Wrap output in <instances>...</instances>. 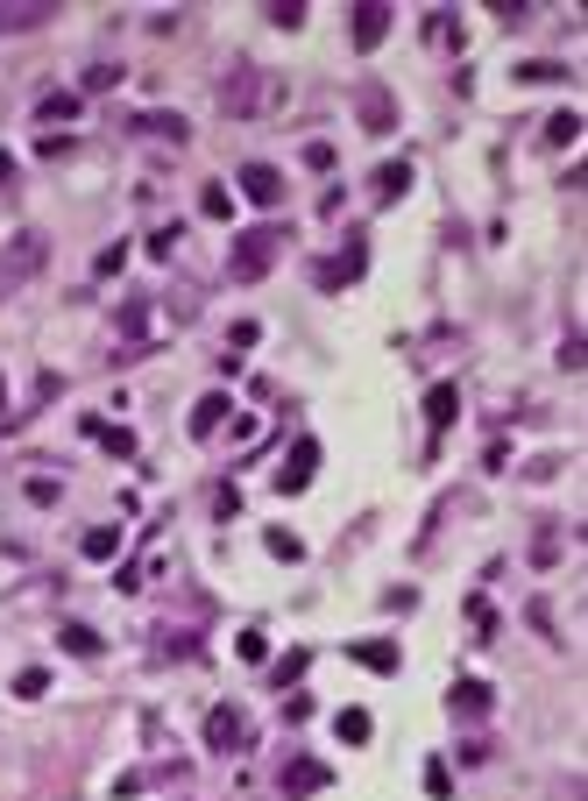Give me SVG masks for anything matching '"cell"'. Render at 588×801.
Here are the masks:
<instances>
[{
  "instance_id": "cell-1",
  "label": "cell",
  "mask_w": 588,
  "mask_h": 801,
  "mask_svg": "<svg viewBox=\"0 0 588 801\" xmlns=\"http://www.w3.org/2000/svg\"><path fill=\"white\" fill-rule=\"evenodd\" d=\"M284 242H291V234H284L277 220H256V227H241V234H234V249H227V277H234V284H263V277L277 270Z\"/></svg>"
},
{
  "instance_id": "cell-2",
  "label": "cell",
  "mask_w": 588,
  "mask_h": 801,
  "mask_svg": "<svg viewBox=\"0 0 588 801\" xmlns=\"http://www.w3.org/2000/svg\"><path fill=\"white\" fill-rule=\"evenodd\" d=\"M270 100H277V86L263 78V64H256V57H234V71L220 78V107H227L234 121H256Z\"/></svg>"
},
{
  "instance_id": "cell-3",
  "label": "cell",
  "mask_w": 588,
  "mask_h": 801,
  "mask_svg": "<svg viewBox=\"0 0 588 801\" xmlns=\"http://www.w3.org/2000/svg\"><path fill=\"white\" fill-rule=\"evenodd\" d=\"M206 745L213 752H248L256 745V724H248L234 702H220V709H206Z\"/></svg>"
},
{
  "instance_id": "cell-4",
  "label": "cell",
  "mask_w": 588,
  "mask_h": 801,
  "mask_svg": "<svg viewBox=\"0 0 588 801\" xmlns=\"http://www.w3.org/2000/svg\"><path fill=\"white\" fill-rule=\"evenodd\" d=\"M355 114H362V128H369V135H390V128H397V100H390V86L362 78V86H355Z\"/></svg>"
},
{
  "instance_id": "cell-5",
  "label": "cell",
  "mask_w": 588,
  "mask_h": 801,
  "mask_svg": "<svg viewBox=\"0 0 588 801\" xmlns=\"http://www.w3.org/2000/svg\"><path fill=\"white\" fill-rule=\"evenodd\" d=\"M362 270H369V249H362V234H355V242L333 256V263H319V270H312V284H319V291H348Z\"/></svg>"
},
{
  "instance_id": "cell-6",
  "label": "cell",
  "mask_w": 588,
  "mask_h": 801,
  "mask_svg": "<svg viewBox=\"0 0 588 801\" xmlns=\"http://www.w3.org/2000/svg\"><path fill=\"white\" fill-rule=\"evenodd\" d=\"M411 178H418L411 156H390V164H376V178H369V199H376V206H397V199L411 192Z\"/></svg>"
},
{
  "instance_id": "cell-7",
  "label": "cell",
  "mask_w": 588,
  "mask_h": 801,
  "mask_svg": "<svg viewBox=\"0 0 588 801\" xmlns=\"http://www.w3.org/2000/svg\"><path fill=\"white\" fill-rule=\"evenodd\" d=\"M312 468H319V440H298V447L284 454V468H277V490H284V497H298V490L312 483Z\"/></svg>"
},
{
  "instance_id": "cell-8",
  "label": "cell",
  "mask_w": 588,
  "mask_h": 801,
  "mask_svg": "<svg viewBox=\"0 0 588 801\" xmlns=\"http://www.w3.org/2000/svg\"><path fill=\"white\" fill-rule=\"evenodd\" d=\"M390 22H397V15H390V0H362V8H355V50L369 57V50L390 36Z\"/></svg>"
},
{
  "instance_id": "cell-9",
  "label": "cell",
  "mask_w": 588,
  "mask_h": 801,
  "mask_svg": "<svg viewBox=\"0 0 588 801\" xmlns=\"http://www.w3.org/2000/svg\"><path fill=\"white\" fill-rule=\"evenodd\" d=\"M241 192L256 206H284V171L277 164H241Z\"/></svg>"
},
{
  "instance_id": "cell-10",
  "label": "cell",
  "mask_w": 588,
  "mask_h": 801,
  "mask_svg": "<svg viewBox=\"0 0 588 801\" xmlns=\"http://www.w3.org/2000/svg\"><path fill=\"white\" fill-rule=\"evenodd\" d=\"M319 787H333V766H319V759H291V766H284V794H291V801H305V794H319Z\"/></svg>"
},
{
  "instance_id": "cell-11",
  "label": "cell",
  "mask_w": 588,
  "mask_h": 801,
  "mask_svg": "<svg viewBox=\"0 0 588 801\" xmlns=\"http://www.w3.org/2000/svg\"><path fill=\"white\" fill-rule=\"evenodd\" d=\"M227 412H234V397H227V390H206L199 405H192V440H213V433L227 426Z\"/></svg>"
},
{
  "instance_id": "cell-12",
  "label": "cell",
  "mask_w": 588,
  "mask_h": 801,
  "mask_svg": "<svg viewBox=\"0 0 588 801\" xmlns=\"http://www.w3.org/2000/svg\"><path fill=\"white\" fill-rule=\"evenodd\" d=\"M454 412H461V383H433V390H426V426H433V440L454 426Z\"/></svg>"
},
{
  "instance_id": "cell-13",
  "label": "cell",
  "mask_w": 588,
  "mask_h": 801,
  "mask_svg": "<svg viewBox=\"0 0 588 801\" xmlns=\"http://www.w3.org/2000/svg\"><path fill=\"white\" fill-rule=\"evenodd\" d=\"M78 114H86V100H78V93H43V100H36L43 135H57V128H64V121H78Z\"/></svg>"
},
{
  "instance_id": "cell-14",
  "label": "cell",
  "mask_w": 588,
  "mask_h": 801,
  "mask_svg": "<svg viewBox=\"0 0 588 801\" xmlns=\"http://www.w3.org/2000/svg\"><path fill=\"white\" fill-rule=\"evenodd\" d=\"M57 15V0H22V8H0V36H15V29H43Z\"/></svg>"
},
{
  "instance_id": "cell-15",
  "label": "cell",
  "mask_w": 588,
  "mask_h": 801,
  "mask_svg": "<svg viewBox=\"0 0 588 801\" xmlns=\"http://www.w3.org/2000/svg\"><path fill=\"white\" fill-rule=\"evenodd\" d=\"M128 128H135V135H163V142H185V135H192V128H185V114H156V107H149V114H135Z\"/></svg>"
},
{
  "instance_id": "cell-16",
  "label": "cell",
  "mask_w": 588,
  "mask_h": 801,
  "mask_svg": "<svg viewBox=\"0 0 588 801\" xmlns=\"http://www.w3.org/2000/svg\"><path fill=\"white\" fill-rule=\"evenodd\" d=\"M355 660H362L369 674H397V638H362Z\"/></svg>"
},
{
  "instance_id": "cell-17",
  "label": "cell",
  "mask_w": 588,
  "mask_h": 801,
  "mask_svg": "<svg viewBox=\"0 0 588 801\" xmlns=\"http://www.w3.org/2000/svg\"><path fill=\"white\" fill-rule=\"evenodd\" d=\"M36 263H43V234H22V242H15V256H8V284L36 277Z\"/></svg>"
},
{
  "instance_id": "cell-18",
  "label": "cell",
  "mask_w": 588,
  "mask_h": 801,
  "mask_svg": "<svg viewBox=\"0 0 588 801\" xmlns=\"http://www.w3.org/2000/svg\"><path fill=\"white\" fill-rule=\"evenodd\" d=\"M567 142H581V107L546 114V149H567Z\"/></svg>"
},
{
  "instance_id": "cell-19",
  "label": "cell",
  "mask_w": 588,
  "mask_h": 801,
  "mask_svg": "<svg viewBox=\"0 0 588 801\" xmlns=\"http://www.w3.org/2000/svg\"><path fill=\"white\" fill-rule=\"evenodd\" d=\"M86 433H93V440H100V447H107L114 461H128V454H135V433H128V426H107V419H86Z\"/></svg>"
},
{
  "instance_id": "cell-20",
  "label": "cell",
  "mask_w": 588,
  "mask_h": 801,
  "mask_svg": "<svg viewBox=\"0 0 588 801\" xmlns=\"http://www.w3.org/2000/svg\"><path fill=\"white\" fill-rule=\"evenodd\" d=\"M447 709H454V716H482V709H489V681H454Z\"/></svg>"
},
{
  "instance_id": "cell-21",
  "label": "cell",
  "mask_w": 588,
  "mask_h": 801,
  "mask_svg": "<svg viewBox=\"0 0 588 801\" xmlns=\"http://www.w3.org/2000/svg\"><path fill=\"white\" fill-rule=\"evenodd\" d=\"M369 709H341V716H333V738H341V745H369Z\"/></svg>"
},
{
  "instance_id": "cell-22",
  "label": "cell",
  "mask_w": 588,
  "mask_h": 801,
  "mask_svg": "<svg viewBox=\"0 0 588 801\" xmlns=\"http://www.w3.org/2000/svg\"><path fill=\"white\" fill-rule=\"evenodd\" d=\"M57 638H64V646H71L78 660H100V631H93V624H64Z\"/></svg>"
},
{
  "instance_id": "cell-23",
  "label": "cell",
  "mask_w": 588,
  "mask_h": 801,
  "mask_svg": "<svg viewBox=\"0 0 588 801\" xmlns=\"http://www.w3.org/2000/svg\"><path fill=\"white\" fill-rule=\"evenodd\" d=\"M78 546H86V560H107V553H121V525H93Z\"/></svg>"
},
{
  "instance_id": "cell-24",
  "label": "cell",
  "mask_w": 588,
  "mask_h": 801,
  "mask_svg": "<svg viewBox=\"0 0 588 801\" xmlns=\"http://www.w3.org/2000/svg\"><path fill=\"white\" fill-rule=\"evenodd\" d=\"M263 546H270L277 560H291V568L305 560V539H298V532H284V525H270V532H263Z\"/></svg>"
},
{
  "instance_id": "cell-25",
  "label": "cell",
  "mask_w": 588,
  "mask_h": 801,
  "mask_svg": "<svg viewBox=\"0 0 588 801\" xmlns=\"http://www.w3.org/2000/svg\"><path fill=\"white\" fill-rule=\"evenodd\" d=\"M305 660H312V653H305V646H291V653H284V660H270V688H291V681H298V674H305Z\"/></svg>"
},
{
  "instance_id": "cell-26",
  "label": "cell",
  "mask_w": 588,
  "mask_h": 801,
  "mask_svg": "<svg viewBox=\"0 0 588 801\" xmlns=\"http://www.w3.org/2000/svg\"><path fill=\"white\" fill-rule=\"evenodd\" d=\"M518 78H525V86H553V78H567V64L539 57V64H518Z\"/></svg>"
},
{
  "instance_id": "cell-27",
  "label": "cell",
  "mask_w": 588,
  "mask_h": 801,
  "mask_svg": "<svg viewBox=\"0 0 588 801\" xmlns=\"http://www.w3.org/2000/svg\"><path fill=\"white\" fill-rule=\"evenodd\" d=\"M199 213H206V220H227V213H234L227 185H206V192H199Z\"/></svg>"
},
{
  "instance_id": "cell-28",
  "label": "cell",
  "mask_w": 588,
  "mask_h": 801,
  "mask_svg": "<svg viewBox=\"0 0 588 801\" xmlns=\"http://www.w3.org/2000/svg\"><path fill=\"white\" fill-rule=\"evenodd\" d=\"M468 624H475V638H496V610H489V596H468Z\"/></svg>"
},
{
  "instance_id": "cell-29",
  "label": "cell",
  "mask_w": 588,
  "mask_h": 801,
  "mask_svg": "<svg viewBox=\"0 0 588 801\" xmlns=\"http://www.w3.org/2000/svg\"><path fill=\"white\" fill-rule=\"evenodd\" d=\"M43 688H50L43 667H22V674H15V695H22V702H43Z\"/></svg>"
},
{
  "instance_id": "cell-30",
  "label": "cell",
  "mask_w": 588,
  "mask_h": 801,
  "mask_svg": "<svg viewBox=\"0 0 588 801\" xmlns=\"http://www.w3.org/2000/svg\"><path fill=\"white\" fill-rule=\"evenodd\" d=\"M121 263H128V242H114V249H100V256H93V277H121Z\"/></svg>"
},
{
  "instance_id": "cell-31",
  "label": "cell",
  "mask_w": 588,
  "mask_h": 801,
  "mask_svg": "<svg viewBox=\"0 0 588 801\" xmlns=\"http://www.w3.org/2000/svg\"><path fill=\"white\" fill-rule=\"evenodd\" d=\"M234 653H241V660H270V638H263V631H241Z\"/></svg>"
},
{
  "instance_id": "cell-32",
  "label": "cell",
  "mask_w": 588,
  "mask_h": 801,
  "mask_svg": "<svg viewBox=\"0 0 588 801\" xmlns=\"http://www.w3.org/2000/svg\"><path fill=\"white\" fill-rule=\"evenodd\" d=\"M581 362H588V341H581V334H567V341H560V369H574V376H581Z\"/></svg>"
},
{
  "instance_id": "cell-33",
  "label": "cell",
  "mask_w": 588,
  "mask_h": 801,
  "mask_svg": "<svg viewBox=\"0 0 588 801\" xmlns=\"http://www.w3.org/2000/svg\"><path fill=\"white\" fill-rule=\"evenodd\" d=\"M213 518H241V490H234V483L213 490Z\"/></svg>"
},
{
  "instance_id": "cell-34",
  "label": "cell",
  "mask_w": 588,
  "mask_h": 801,
  "mask_svg": "<svg viewBox=\"0 0 588 801\" xmlns=\"http://www.w3.org/2000/svg\"><path fill=\"white\" fill-rule=\"evenodd\" d=\"M426 794H433V801H447V794H454V773H447V766H440V759H433V766H426Z\"/></svg>"
},
{
  "instance_id": "cell-35",
  "label": "cell",
  "mask_w": 588,
  "mask_h": 801,
  "mask_svg": "<svg viewBox=\"0 0 588 801\" xmlns=\"http://www.w3.org/2000/svg\"><path fill=\"white\" fill-rule=\"evenodd\" d=\"M270 22H277V29H298L305 8H298V0H270Z\"/></svg>"
},
{
  "instance_id": "cell-36",
  "label": "cell",
  "mask_w": 588,
  "mask_h": 801,
  "mask_svg": "<svg viewBox=\"0 0 588 801\" xmlns=\"http://www.w3.org/2000/svg\"><path fill=\"white\" fill-rule=\"evenodd\" d=\"M114 78H121V64H93V71H86V93H107Z\"/></svg>"
},
{
  "instance_id": "cell-37",
  "label": "cell",
  "mask_w": 588,
  "mask_h": 801,
  "mask_svg": "<svg viewBox=\"0 0 588 801\" xmlns=\"http://www.w3.org/2000/svg\"><path fill=\"white\" fill-rule=\"evenodd\" d=\"M57 497H64V490H57V483H50V475H36V483H29V504H43V511H50V504H57Z\"/></svg>"
},
{
  "instance_id": "cell-38",
  "label": "cell",
  "mask_w": 588,
  "mask_h": 801,
  "mask_svg": "<svg viewBox=\"0 0 588 801\" xmlns=\"http://www.w3.org/2000/svg\"><path fill=\"white\" fill-rule=\"evenodd\" d=\"M553 553H560V532L546 525V532H539V546H532V560H539V568H553Z\"/></svg>"
},
{
  "instance_id": "cell-39",
  "label": "cell",
  "mask_w": 588,
  "mask_h": 801,
  "mask_svg": "<svg viewBox=\"0 0 588 801\" xmlns=\"http://www.w3.org/2000/svg\"><path fill=\"white\" fill-rule=\"evenodd\" d=\"M171 249H178V227H156V234H149V256L163 263V256H171Z\"/></svg>"
},
{
  "instance_id": "cell-40",
  "label": "cell",
  "mask_w": 588,
  "mask_h": 801,
  "mask_svg": "<svg viewBox=\"0 0 588 801\" xmlns=\"http://www.w3.org/2000/svg\"><path fill=\"white\" fill-rule=\"evenodd\" d=\"M305 164L312 171H333V142H305Z\"/></svg>"
},
{
  "instance_id": "cell-41",
  "label": "cell",
  "mask_w": 588,
  "mask_h": 801,
  "mask_svg": "<svg viewBox=\"0 0 588 801\" xmlns=\"http://www.w3.org/2000/svg\"><path fill=\"white\" fill-rule=\"evenodd\" d=\"M0 185H15V156L8 149H0Z\"/></svg>"
}]
</instances>
